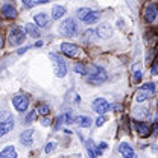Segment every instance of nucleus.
Returning a JSON list of instances; mask_svg holds the SVG:
<instances>
[{
    "label": "nucleus",
    "instance_id": "f257e3e1",
    "mask_svg": "<svg viewBox=\"0 0 158 158\" xmlns=\"http://www.w3.org/2000/svg\"><path fill=\"white\" fill-rule=\"evenodd\" d=\"M85 79H87V82L91 84V85H100V84H103V82L108 79V75H106V72H105L103 69L93 65V67L90 69L88 75L85 76Z\"/></svg>",
    "mask_w": 158,
    "mask_h": 158
},
{
    "label": "nucleus",
    "instance_id": "f03ea898",
    "mask_svg": "<svg viewBox=\"0 0 158 158\" xmlns=\"http://www.w3.org/2000/svg\"><path fill=\"white\" fill-rule=\"evenodd\" d=\"M49 58L52 59V64H53V70H55V75L58 78H64L67 75V65H65V61L59 56L58 53H49Z\"/></svg>",
    "mask_w": 158,
    "mask_h": 158
},
{
    "label": "nucleus",
    "instance_id": "7ed1b4c3",
    "mask_svg": "<svg viewBox=\"0 0 158 158\" xmlns=\"http://www.w3.org/2000/svg\"><path fill=\"white\" fill-rule=\"evenodd\" d=\"M59 32L64 35V37H75L76 32H78V24L73 19H67L64 20L59 26Z\"/></svg>",
    "mask_w": 158,
    "mask_h": 158
},
{
    "label": "nucleus",
    "instance_id": "20e7f679",
    "mask_svg": "<svg viewBox=\"0 0 158 158\" xmlns=\"http://www.w3.org/2000/svg\"><path fill=\"white\" fill-rule=\"evenodd\" d=\"M26 38V31L20 29V27H12L9 31V35H8V41L11 46H19L21 44Z\"/></svg>",
    "mask_w": 158,
    "mask_h": 158
},
{
    "label": "nucleus",
    "instance_id": "39448f33",
    "mask_svg": "<svg viewBox=\"0 0 158 158\" xmlns=\"http://www.w3.org/2000/svg\"><path fill=\"white\" fill-rule=\"evenodd\" d=\"M12 105L15 106L17 111L23 113V111H26L27 106H29V98L24 96V94H17V96L12 98Z\"/></svg>",
    "mask_w": 158,
    "mask_h": 158
},
{
    "label": "nucleus",
    "instance_id": "423d86ee",
    "mask_svg": "<svg viewBox=\"0 0 158 158\" xmlns=\"http://www.w3.org/2000/svg\"><path fill=\"white\" fill-rule=\"evenodd\" d=\"M61 52L64 55H67L69 58H76L79 55V47L76 44H72V43H61Z\"/></svg>",
    "mask_w": 158,
    "mask_h": 158
},
{
    "label": "nucleus",
    "instance_id": "0eeeda50",
    "mask_svg": "<svg viewBox=\"0 0 158 158\" xmlns=\"http://www.w3.org/2000/svg\"><path fill=\"white\" fill-rule=\"evenodd\" d=\"M91 108H93V111H96L98 114H105V113L110 110V103H108L105 99L98 98V99H94V100H93Z\"/></svg>",
    "mask_w": 158,
    "mask_h": 158
},
{
    "label": "nucleus",
    "instance_id": "6e6552de",
    "mask_svg": "<svg viewBox=\"0 0 158 158\" xmlns=\"http://www.w3.org/2000/svg\"><path fill=\"white\" fill-rule=\"evenodd\" d=\"M158 15V8L155 3H149L144 9V20L146 23H154Z\"/></svg>",
    "mask_w": 158,
    "mask_h": 158
},
{
    "label": "nucleus",
    "instance_id": "1a4fd4ad",
    "mask_svg": "<svg viewBox=\"0 0 158 158\" xmlns=\"http://www.w3.org/2000/svg\"><path fill=\"white\" fill-rule=\"evenodd\" d=\"M134 126H135L137 134L140 137H149L152 134V131H151V128L146 122H134Z\"/></svg>",
    "mask_w": 158,
    "mask_h": 158
},
{
    "label": "nucleus",
    "instance_id": "9d476101",
    "mask_svg": "<svg viewBox=\"0 0 158 158\" xmlns=\"http://www.w3.org/2000/svg\"><path fill=\"white\" fill-rule=\"evenodd\" d=\"M34 141V131L32 129H26L20 134V143L23 146H31Z\"/></svg>",
    "mask_w": 158,
    "mask_h": 158
},
{
    "label": "nucleus",
    "instance_id": "9b49d317",
    "mask_svg": "<svg viewBox=\"0 0 158 158\" xmlns=\"http://www.w3.org/2000/svg\"><path fill=\"white\" fill-rule=\"evenodd\" d=\"M118 151H120V154L123 155V157L126 158H135V152H134V149L128 144V143H120V146H118Z\"/></svg>",
    "mask_w": 158,
    "mask_h": 158
},
{
    "label": "nucleus",
    "instance_id": "f8f14e48",
    "mask_svg": "<svg viewBox=\"0 0 158 158\" xmlns=\"http://www.w3.org/2000/svg\"><path fill=\"white\" fill-rule=\"evenodd\" d=\"M2 14L6 19H15L17 17V9L12 5H3L2 6Z\"/></svg>",
    "mask_w": 158,
    "mask_h": 158
},
{
    "label": "nucleus",
    "instance_id": "ddd939ff",
    "mask_svg": "<svg viewBox=\"0 0 158 158\" xmlns=\"http://www.w3.org/2000/svg\"><path fill=\"white\" fill-rule=\"evenodd\" d=\"M38 27L40 26L37 24V23H35V24H34V23H27V24L24 26V31H26V34H27L29 37H35V38H37V37H40V29Z\"/></svg>",
    "mask_w": 158,
    "mask_h": 158
},
{
    "label": "nucleus",
    "instance_id": "4468645a",
    "mask_svg": "<svg viewBox=\"0 0 158 158\" xmlns=\"http://www.w3.org/2000/svg\"><path fill=\"white\" fill-rule=\"evenodd\" d=\"M98 35L100 38H110L111 37V34H113V31H111V27H110V24H100L98 27Z\"/></svg>",
    "mask_w": 158,
    "mask_h": 158
},
{
    "label": "nucleus",
    "instance_id": "2eb2a0df",
    "mask_svg": "<svg viewBox=\"0 0 158 158\" xmlns=\"http://www.w3.org/2000/svg\"><path fill=\"white\" fill-rule=\"evenodd\" d=\"M154 94V91H149V90H144V88H140L137 93H135V100L137 102H144Z\"/></svg>",
    "mask_w": 158,
    "mask_h": 158
},
{
    "label": "nucleus",
    "instance_id": "dca6fc26",
    "mask_svg": "<svg viewBox=\"0 0 158 158\" xmlns=\"http://www.w3.org/2000/svg\"><path fill=\"white\" fill-rule=\"evenodd\" d=\"M34 20H35V23L38 24L40 27H47V26H49V17H47V14H44V12L37 14V15L34 17Z\"/></svg>",
    "mask_w": 158,
    "mask_h": 158
},
{
    "label": "nucleus",
    "instance_id": "f3484780",
    "mask_svg": "<svg viewBox=\"0 0 158 158\" xmlns=\"http://www.w3.org/2000/svg\"><path fill=\"white\" fill-rule=\"evenodd\" d=\"M75 122L78 123L81 128H90L93 120L88 117V116H78V117H75Z\"/></svg>",
    "mask_w": 158,
    "mask_h": 158
},
{
    "label": "nucleus",
    "instance_id": "a211bd4d",
    "mask_svg": "<svg viewBox=\"0 0 158 158\" xmlns=\"http://www.w3.org/2000/svg\"><path fill=\"white\" fill-rule=\"evenodd\" d=\"M0 158H17V152L12 146H6L2 152H0Z\"/></svg>",
    "mask_w": 158,
    "mask_h": 158
},
{
    "label": "nucleus",
    "instance_id": "6ab92c4d",
    "mask_svg": "<svg viewBox=\"0 0 158 158\" xmlns=\"http://www.w3.org/2000/svg\"><path fill=\"white\" fill-rule=\"evenodd\" d=\"M65 15V8L64 6H53V9H52V19L53 20H59L61 17H64Z\"/></svg>",
    "mask_w": 158,
    "mask_h": 158
},
{
    "label": "nucleus",
    "instance_id": "aec40b11",
    "mask_svg": "<svg viewBox=\"0 0 158 158\" xmlns=\"http://www.w3.org/2000/svg\"><path fill=\"white\" fill-rule=\"evenodd\" d=\"M24 6L27 8H32V6H38V5H44V3H49V0H21Z\"/></svg>",
    "mask_w": 158,
    "mask_h": 158
},
{
    "label": "nucleus",
    "instance_id": "412c9836",
    "mask_svg": "<svg viewBox=\"0 0 158 158\" xmlns=\"http://www.w3.org/2000/svg\"><path fill=\"white\" fill-rule=\"evenodd\" d=\"M99 12H94V11H91L88 15H87V19L84 20V23H87V24H93V23H96L99 20Z\"/></svg>",
    "mask_w": 158,
    "mask_h": 158
},
{
    "label": "nucleus",
    "instance_id": "4be33fe9",
    "mask_svg": "<svg viewBox=\"0 0 158 158\" xmlns=\"http://www.w3.org/2000/svg\"><path fill=\"white\" fill-rule=\"evenodd\" d=\"M75 72H76V73H79V75H82V76H87L90 70H88V67H85L84 64L78 62V64H75Z\"/></svg>",
    "mask_w": 158,
    "mask_h": 158
},
{
    "label": "nucleus",
    "instance_id": "5701e85b",
    "mask_svg": "<svg viewBox=\"0 0 158 158\" xmlns=\"http://www.w3.org/2000/svg\"><path fill=\"white\" fill-rule=\"evenodd\" d=\"M90 12H91V9H88V8H81V9H78V12H76V17H78L79 20H82V21H84Z\"/></svg>",
    "mask_w": 158,
    "mask_h": 158
},
{
    "label": "nucleus",
    "instance_id": "b1692460",
    "mask_svg": "<svg viewBox=\"0 0 158 158\" xmlns=\"http://www.w3.org/2000/svg\"><path fill=\"white\" fill-rule=\"evenodd\" d=\"M94 35H98L96 31H93V29L85 31V32H84V41H91V40L94 38Z\"/></svg>",
    "mask_w": 158,
    "mask_h": 158
},
{
    "label": "nucleus",
    "instance_id": "393cba45",
    "mask_svg": "<svg viewBox=\"0 0 158 158\" xmlns=\"http://www.w3.org/2000/svg\"><path fill=\"white\" fill-rule=\"evenodd\" d=\"M49 111H50V108H49L47 103H40L38 105V113L41 114V116H47Z\"/></svg>",
    "mask_w": 158,
    "mask_h": 158
},
{
    "label": "nucleus",
    "instance_id": "a878e982",
    "mask_svg": "<svg viewBox=\"0 0 158 158\" xmlns=\"http://www.w3.org/2000/svg\"><path fill=\"white\" fill-rule=\"evenodd\" d=\"M55 149H56V143H55V141H49V143L46 144V148H44V152H46V154H52Z\"/></svg>",
    "mask_w": 158,
    "mask_h": 158
},
{
    "label": "nucleus",
    "instance_id": "bb28decb",
    "mask_svg": "<svg viewBox=\"0 0 158 158\" xmlns=\"http://www.w3.org/2000/svg\"><path fill=\"white\" fill-rule=\"evenodd\" d=\"M151 73H152V75H158V56L155 58L154 64H152V67H151Z\"/></svg>",
    "mask_w": 158,
    "mask_h": 158
},
{
    "label": "nucleus",
    "instance_id": "cd10ccee",
    "mask_svg": "<svg viewBox=\"0 0 158 158\" xmlns=\"http://www.w3.org/2000/svg\"><path fill=\"white\" fill-rule=\"evenodd\" d=\"M35 114H37V111H35V110H34V111H31V113L26 116L24 122H26V123H32V120H34V117H35Z\"/></svg>",
    "mask_w": 158,
    "mask_h": 158
},
{
    "label": "nucleus",
    "instance_id": "c85d7f7f",
    "mask_svg": "<svg viewBox=\"0 0 158 158\" xmlns=\"http://www.w3.org/2000/svg\"><path fill=\"white\" fill-rule=\"evenodd\" d=\"M141 88H144V90H149V91H155V84H154V82H148V84H144Z\"/></svg>",
    "mask_w": 158,
    "mask_h": 158
},
{
    "label": "nucleus",
    "instance_id": "c756f323",
    "mask_svg": "<svg viewBox=\"0 0 158 158\" xmlns=\"http://www.w3.org/2000/svg\"><path fill=\"white\" fill-rule=\"evenodd\" d=\"M105 122H106V118L103 117V114H100V117H98V120H96L94 123H96V126H102Z\"/></svg>",
    "mask_w": 158,
    "mask_h": 158
},
{
    "label": "nucleus",
    "instance_id": "7c9ffc66",
    "mask_svg": "<svg viewBox=\"0 0 158 158\" xmlns=\"http://www.w3.org/2000/svg\"><path fill=\"white\" fill-rule=\"evenodd\" d=\"M141 81V72H135L134 73V82H140Z\"/></svg>",
    "mask_w": 158,
    "mask_h": 158
},
{
    "label": "nucleus",
    "instance_id": "2f4dec72",
    "mask_svg": "<svg viewBox=\"0 0 158 158\" xmlns=\"http://www.w3.org/2000/svg\"><path fill=\"white\" fill-rule=\"evenodd\" d=\"M29 49H31V46H26V47H23V49H20L19 52H17V53H19V55H21V53H24V52H26V50H29Z\"/></svg>",
    "mask_w": 158,
    "mask_h": 158
},
{
    "label": "nucleus",
    "instance_id": "473e14b6",
    "mask_svg": "<svg viewBox=\"0 0 158 158\" xmlns=\"http://www.w3.org/2000/svg\"><path fill=\"white\" fill-rule=\"evenodd\" d=\"M99 148H100V149H106V143H105V141H102V143L99 144Z\"/></svg>",
    "mask_w": 158,
    "mask_h": 158
},
{
    "label": "nucleus",
    "instance_id": "72a5a7b5",
    "mask_svg": "<svg viewBox=\"0 0 158 158\" xmlns=\"http://www.w3.org/2000/svg\"><path fill=\"white\" fill-rule=\"evenodd\" d=\"M35 46H37V47H41V46H43V41H37Z\"/></svg>",
    "mask_w": 158,
    "mask_h": 158
},
{
    "label": "nucleus",
    "instance_id": "f704fd0d",
    "mask_svg": "<svg viewBox=\"0 0 158 158\" xmlns=\"http://www.w3.org/2000/svg\"><path fill=\"white\" fill-rule=\"evenodd\" d=\"M43 125L46 126V125H49V122H47V118H43Z\"/></svg>",
    "mask_w": 158,
    "mask_h": 158
},
{
    "label": "nucleus",
    "instance_id": "c9c22d12",
    "mask_svg": "<svg viewBox=\"0 0 158 158\" xmlns=\"http://www.w3.org/2000/svg\"><path fill=\"white\" fill-rule=\"evenodd\" d=\"M155 122H158V102H157V116H155Z\"/></svg>",
    "mask_w": 158,
    "mask_h": 158
},
{
    "label": "nucleus",
    "instance_id": "e433bc0d",
    "mask_svg": "<svg viewBox=\"0 0 158 158\" xmlns=\"http://www.w3.org/2000/svg\"><path fill=\"white\" fill-rule=\"evenodd\" d=\"M2 46H3V40H2V37H0V49H2Z\"/></svg>",
    "mask_w": 158,
    "mask_h": 158
}]
</instances>
